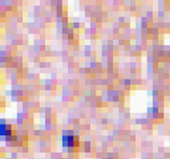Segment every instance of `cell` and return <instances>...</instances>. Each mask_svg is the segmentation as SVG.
Instances as JSON below:
<instances>
[{
  "label": "cell",
  "mask_w": 170,
  "mask_h": 159,
  "mask_svg": "<svg viewBox=\"0 0 170 159\" xmlns=\"http://www.w3.org/2000/svg\"><path fill=\"white\" fill-rule=\"evenodd\" d=\"M75 139L73 136H63V144L66 146H73V142H74Z\"/></svg>",
  "instance_id": "6da1fadb"
}]
</instances>
